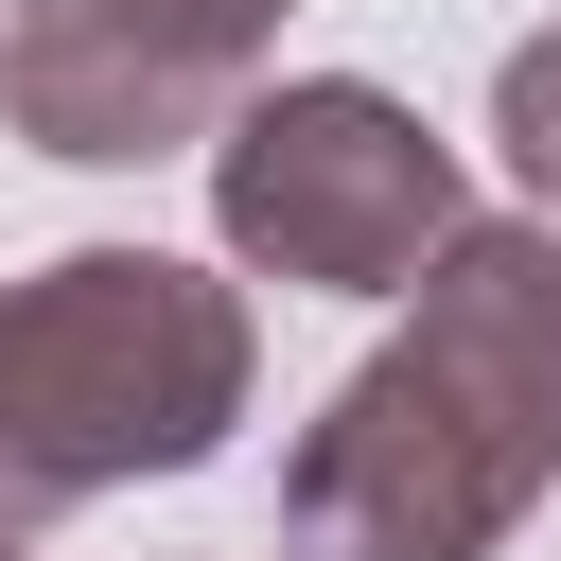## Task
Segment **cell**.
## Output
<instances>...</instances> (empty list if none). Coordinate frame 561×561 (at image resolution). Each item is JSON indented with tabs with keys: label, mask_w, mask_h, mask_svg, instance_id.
Wrapping results in <instances>:
<instances>
[{
	"label": "cell",
	"mask_w": 561,
	"mask_h": 561,
	"mask_svg": "<svg viewBox=\"0 0 561 561\" xmlns=\"http://www.w3.org/2000/svg\"><path fill=\"white\" fill-rule=\"evenodd\" d=\"M491 140H508V175H526V228H561V18L491 53Z\"/></svg>",
	"instance_id": "5"
},
{
	"label": "cell",
	"mask_w": 561,
	"mask_h": 561,
	"mask_svg": "<svg viewBox=\"0 0 561 561\" xmlns=\"http://www.w3.org/2000/svg\"><path fill=\"white\" fill-rule=\"evenodd\" d=\"M245 386H263L245 280H210L175 245L18 263L0 280V561H35V526H70L88 491L210 473Z\"/></svg>",
	"instance_id": "2"
},
{
	"label": "cell",
	"mask_w": 561,
	"mask_h": 561,
	"mask_svg": "<svg viewBox=\"0 0 561 561\" xmlns=\"http://www.w3.org/2000/svg\"><path fill=\"white\" fill-rule=\"evenodd\" d=\"M298 0H0V123L70 175L210 158Z\"/></svg>",
	"instance_id": "4"
},
{
	"label": "cell",
	"mask_w": 561,
	"mask_h": 561,
	"mask_svg": "<svg viewBox=\"0 0 561 561\" xmlns=\"http://www.w3.org/2000/svg\"><path fill=\"white\" fill-rule=\"evenodd\" d=\"M561 491V228L473 210L403 333L298 421L280 561H491Z\"/></svg>",
	"instance_id": "1"
},
{
	"label": "cell",
	"mask_w": 561,
	"mask_h": 561,
	"mask_svg": "<svg viewBox=\"0 0 561 561\" xmlns=\"http://www.w3.org/2000/svg\"><path fill=\"white\" fill-rule=\"evenodd\" d=\"M210 228L245 280H298V298H421L438 245L473 228L456 193V140L368 88V70H298V88H245V123L210 140Z\"/></svg>",
	"instance_id": "3"
}]
</instances>
